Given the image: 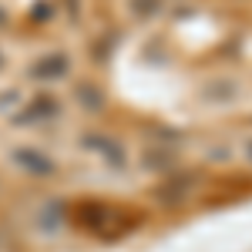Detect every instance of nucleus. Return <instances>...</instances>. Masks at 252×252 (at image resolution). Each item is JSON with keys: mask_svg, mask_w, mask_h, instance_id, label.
I'll return each instance as SVG.
<instances>
[{"mask_svg": "<svg viewBox=\"0 0 252 252\" xmlns=\"http://www.w3.org/2000/svg\"><path fill=\"white\" fill-rule=\"evenodd\" d=\"M118 215H121V209L118 205H108V202H84L78 209V225L81 229H88V232H97L108 239V232H111V222H115Z\"/></svg>", "mask_w": 252, "mask_h": 252, "instance_id": "f257e3e1", "label": "nucleus"}, {"mask_svg": "<svg viewBox=\"0 0 252 252\" xmlns=\"http://www.w3.org/2000/svg\"><path fill=\"white\" fill-rule=\"evenodd\" d=\"M67 71H71V58H67V54H61V51L44 54L40 61L31 64V78H34V81H54V78H64Z\"/></svg>", "mask_w": 252, "mask_h": 252, "instance_id": "f03ea898", "label": "nucleus"}, {"mask_svg": "<svg viewBox=\"0 0 252 252\" xmlns=\"http://www.w3.org/2000/svg\"><path fill=\"white\" fill-rule=\"evenodd\" d=\"M14 161L24 165L27 172H34V175H51L54 172V161L44 155V152H34V148H17V152H14Z\"/></svg>", "mask_w": 252, "mask_h": 252, "instance_id": "7ed1b4c3", "label": "nucleus"}, {"mask_svg": "<svg viewBox=\"0 0 252 252\" xmlns=\"http://www.w3.org/2000/svg\"><path fill=\"white\" fill-rule=\"evenodd\" d=\"M58 115V97L44 94V97H34V104L17 118V121H44V118H54Z\"/></svg>", "mask_w": 252, "mask_h": 252, "instance_id": "20e7f679", "label": "nucleus"}, {"mask_svg": "<svg viewBox=\"0 0 252 252\" xmlns=\"http://www.w3.org/2000/svg\"><path fill=\"white\" fill-rule=\"evenodd\" d=\"M78 101H81V108H88V111H101L104 108V91L94 88V84H78Z\"/></svg>", "mask_w": 252, "mask_h": 252, "instance_id": "39448f33", "label": "nucleus"}, {"mask_svg": "<svg viewBox=\"0 0 252 252\" xmlns=\"http://www.w3.org/2000/svg\"><path fill=\"white\" fill-rule=\"evenodd\" d=\"M192 182H195V175H182V178H172L165 189H158V198H168V202H178L182 195L192 189Z\"/></svg>", "mask_w": 252, "mask_h": 252, "instance_id": "423d86ee", "label": "nucleus"}, {"mask_svg": "<svg viewBox=\"0 0 252 252\" xmlns=\"http://www.w3.org/2000/svg\"><path fill=\"white\" fill-rule=\"evenodd\" d=\"M158 7H161V0H131V14H135V17H141V20L155 17Z\"/></svg>", "mask_w": 252, "mask_h": 252, "instance_id": "0eeeda50", "label": "nucleus"}, {"mask_svg": "<svg viewBox=\"0 0 252 252\" xmlns=\"http://www.w3.org/2000/svg\"><path fill=\"white\" fill-rule=\"evenodd\" d=\"M31 17H37V24H47V20H51V3H37V7H31Z\"/></svg>", "mask_w": 252, "mask_h": 252, "instance_id": "6e6552de", "label": "nucleus"}, {"mask_svg": "<svg viewBox=\"0 0 252 252\" xmlns=\"http://www.w3.org/2000/svg\"><path fill=\"white\" fill-rule=\"evenodd\" d=\"M3 24H7V10L0 7V27H3Z\"/></svg>", "mask_w": 252, "mask_h": 252, "instance_id": "1a4fd4ad", "label": "nucleus"}, {"mask_svg": "<svg viewBox=\"0 0 252 252\" xmlns=\"http://www.w3.org/2000/svg\"><path fill=\"white\" fill-rule=\"evenodd\" d=\"M246 155H249V158H252V141H249V145H246Z\"/></svg>", "mask_w": 252, "mask_h": 252, "instance_id": "9d476101", "label": "nucleus"}, {"mask_svg": "<svg viewBox=\"0 0 252 252\" xmlns=\"http://www.w3.org/2000/svg\"><path fill=\"white\" fill-rule=\"evenodd\" d=\"M0 67H3V54H0Z\"/></svg>", "mask_w": 252, "mask_h": 252, "instance_id": "9b49d317", "label": "nucleus"}]
</instances>
